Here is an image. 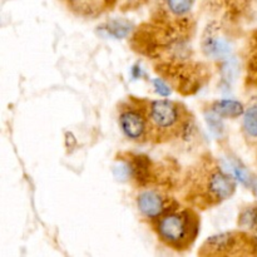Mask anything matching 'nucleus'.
I'll return each instance as SVG.
<instances>
[{"label": "nucleus", "instance_id": "1", "mask_svg": "<svg viewBox=\"0 0 257 257\" xmlns=\"http://www.w3.org/2000/svg\"><path fill=\"white\" fill-rule=\"evenodd\" d=\"M236 188L235 177L206 151L183 171L177 192L181 202L203 212L230 200Z\"/></svg>", "mask_w": 257, "mask_h": 257}, {"label": "nucleus", "instance_id": "2", "mask_svg": "<svg viewBox=\"0 0 257 257\" xmlns=\"http://www.w3.org/2000/svg\"><path fill=\"white\" fill-rule=\"evenodd\" d=\"M197 32L195 17L171 18L150 14V18L131 32L130 47L147 59H166L192 53L190 47Z\"/></svg>", "mask_w": 257, "mask_h": 257}, {"label": "nucleus", "instance_id": "3", "mask_svg": "<svg viewBox=\"0 0 257 257\" xmlns=\"http://www.w3.org/2000/svg\"><path fill=\"white\" fill-rule=\"evenodd\" d=\"M122 180H127L137 190L165 188L177 192L183 171L173 161H155L147 155L119 152L115 156Z\"/></svg>", "mask_w": 257, "mask_h": 257}, {"label": "nucleus", "instance_id": "4", "mask_svg": "<svg viewBox=\"0 0 257 257\" xmlns=\"http://www.w3.org/2000/svg\"><path fill=\"white\" fill-rule=\"evenodd\" d=\"M153 70L172 90L183 97L195 95L212 79V64L197 59L193 53L153 62Z\"/></svg>", "mask_w": 257, "mask_h": 257}, {"label": "nucleus", "instance_id": "5", "mask_svg": "<svg viewBox=\"0 0 257 257\" xmlns=\"http://www.w3.org/2000/svg\"><path fill=\"white\" fill-rule=\"evenodd\" d=\"M148 225L163 246L176 252H186L200 235V211L180 202Z\"/></svg>", "mask_w": 257, "mask_h": 257}, {"label": "nucleus", "instance_id": "6", "mask_svg": "<svg viewBox=\"0 0 257 257\" xmlns=\"http://www.w3.org/2000/svg\"><path fill=\"white\" fill-rule=\"evenodd\" d=\"M193 124V114L185 103L173 99L148 100V143L167 145L186 137Z\"/></svg>", "mask_w": 257, "mask_h": 257}, {"label": "nucleus", "instance_id": "7", "mask_svg": "<svg viewBox=\"0 0 257 257\" xmlns=\"http://www.w3.org/2000/svg\"><path fill=\"white\" fill-rule=\"evenodd\" d=\"M200 257L257 256V235L240 228L210 236L198 248Z\"/></svg>", "mask_w": 257, "mask_h": 257}, {"label": "nucleus", "instance_id": "8", "mask_svg": "<svg viewBox=\"0 0 257 257\" xmlns=\"http://www.w3.org/2000/svg\"><path fill=\"white\" fill-rule=\"evenodd\" d=\"M242 30L232 27L223 20L212 18L203 28L201 34V53L212 62H223L231 57L236 39Z\"/></svg>", "mask_w": 257, "mask_h": 257}, {"label": "nucleus", "instance_id": "9", "mask_svg": "<svg viewBox=\"0 0 257 257\" xmlns=\"http://www.w3.org/2000/svg\"><path fill=\"white\" fill-rule=\"evenodd\" d=\"M148 98L128 95L117 105L120 132L131 142L148 143Z\"/></svg>", "mask_w": 257, "mask_h": 257}, {"label": "nucleus", "instance_id": "10", "mask_svg": "<svg viewBox=\"0 0 257 257\" xmlns=\"http://www.w3.org/2000/svg\"><path fill=\"white\" fill-rule=\"evenodd\" d=\"M202 5L212 18L242 32L257 27V0H202Z\"/></svg>", "mask_w": 257, "mask_h": 257}, {"label": "nucleus", "instance_id": "11", "mask_svg": "<svg viewBox=\"0 0 257 257\" xmlns=\"http://www.w3.org/2000/svg\"><path fill=\"white\" fill-rule=\"evenodd\" d=\"M181 201L173 195V191L165 188H145L140 190L136 203L140 215L147 223L162 216Z\"/></svg>", "mask_w": 257, "mask_h": 257}, {"label": "nucleus", "instance_id": "12", "mask_svg": "<svg viewBox=\"0 0 257 257\" xmlns=\"http://www.w3.org/2000/svg\"><path fill=\"white\" fill-rule=\"evenodd\" d=\"M119 0H59L60 4L74 17L97 19L114 9Z\"/></svg>", "mask_w": 257, "mask_h": 257}, {"label": "nucleus", "instance_id": "13", "mask_svg": "<svg viewBox=\"0 0 257 257\" xmlns=\"http://www.w3.org/2000/svg\"><path fill=\"white\" fill-rule=\"evenodd\" d=\"M243 85L246 89H257V27L248 32L242 50Z\"/></svg>", "mask_w": 257, "mask_h": 257}, {"label": "nucleus", "instance_id": "14", "mask_svg": "<svg viewBox=\"0 0 257 257\" xmlns=\"http://www.w3.org/2000/svg\"><path fill=\"white\" fill-rule=\"evenodd\" d=\"M196 0H156L150 14L171 18H185L192 15Z\"/></svg>", "mask_w": 257, "mask_h": 257}, {"label": "nucleus", "instance_id": "15", "mask_svg": "<svg viewBox=\"0 0 257 257\" xmlns=\"http://www.w3.org/2000/svg\"><path fill=\"white\" fill-rule=\"evenodd\" d=\"M212 114L220 118H235L242 117L245 113V104L235 99H217L212 100L208 107Z\"/></svg>", "mask_w": 257, "mask_h": 257}, {"label": "nucleus", "instance_id": "16", "mask_svg": "<svg viewBox=\"0 0 257 257\" xmlns=\"http://www.w3.org/2000/svg\"><path fill=\"white\" fill-rule=\"evenodd\" d=\"M242 131L243 138L246 142H257V103L246 107L242 115Z\"/></svg>", "mask_w": 257, "mask_h": 257}, {"label": "nucleus", "instance_id": "17", "mask_svg": "<svg viewBox=\"0 0 257 257\" xmlns=\"http://www.w3.org/2000/svg\"><path fill=\"white\" fill-rule=\"evenodd\" d=\"M237 226L242 230L257 233V202L241 207L237 216Z\"/></svg>", "mask_w": 257, "mask_h": 257}, {"label": "nucleus", "instance_id": "18", "mask_svg": "<svg viewBox=\"0 0 257 257\" xmlns=\"http://www.w3.org/2000/svg\"><path fill=\"white\" fill-rule=\"evenodd\" d=\"M153 83H155V87H156V90H157V93L162 95V97H167V95L172 92V88H171L165 80L161 79L160 77H158L157 79L153 80Z\"/></svg>", "mask_w": 257, "mask_h": 257}, {"label": "nucleus", "instance_id": "19", "mask_svg": "<svg viewBox=\"0 0 257 257\" xmlns=\"http://www.w3.org/2000/svg\"><path fill=\"white\" fill-rule=\"evenodd\" d=\"M250 187L252 188V191L255 192V195L257 196V177H256V176H252V178H251Z\"/></svg>", "mask_w": 257, "mask_h": 257}, {"label": "nucleus", "instance_id": "20", "mask_svg": "<svg viewBox=\"0 0 257 257\" xmlns=\"http://www.w3.org/2000/svg\"><path fill=\"white\" fill-rule=\"evenodd\" d=\"M256 162H257V148H256Z\"/></svg>", "mask_w": 257, "mask_h": 257}]
</instances>
